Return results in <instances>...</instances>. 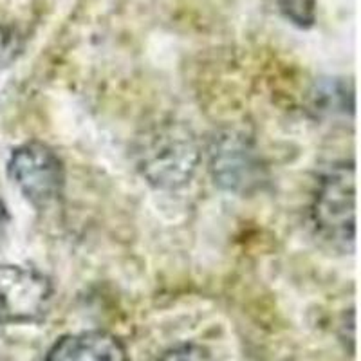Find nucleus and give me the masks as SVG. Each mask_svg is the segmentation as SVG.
<instances>
[{"label": "nucleus", "instance_id": "8", "mask_svg": "<svg viewBox=\"0 0 361 361\" xmlns=\"http://www.w3.org/2000/svg\"><path fill=\"white\" fill-rule=\"evenodd\" d=\"M159 361H217L212 353L201 345L183 343L172 347L161 356Z\"/></svg>", "mask_w": 361, "mask_h": 361}, {"label": "nucleus", "instance_id": "6", "mask_svg": "<svg viewBox=\"0 0 361 361\" xmlns=\"http://www.w3.org/2000/svg\"><path fill=\"white\" fill-rule=\"evenodd\" d=\"M47 361H130L116 336L103 331H85L62 336L51 347Z\"/></svg>", "mask_w": 361, "mask_h": 361}, {"label": "nucleus", "instance_id": "1", "mask_svg": "<svg viewBox=\"0 0 361 361\" xmlns=\"http://www.w3.org/2000/svg\"><path fill=\"white\" fill-rule=\"evenodd\" d=\"M132 157L148 185L177 190L190 183L197 172L201 147L192 128L185 123L161 119L135 135Z\"/></svg>", "mask_w": 361, "mask_h": 361}, {"label": "nucleus", "instance_id": "3", "mask_svg": "<svg viewBox=\"0 0 361 361\" xmlns=\"http://www.w3.org/2000/svg\"><path fill=\"white\" fill-rule=\"evenodd\" d=\"M209 170L215 185L237 193L260 188L266 166L253 141L238 130H219L209 140Z\"/></svg>", "mask_w": 361, "mask_h": 361}, {"label": "nucleus", "instance_id": "9", "mask_svg": "<svg viewBox=\"0 0 361 361\" xmlns=\"http://www.w3.org/2000/svg\"><path fill=\"white\" fill-rule=\"evenodd\" d=\"M8 228H9V214L4 202L0 201V246L4 244L6 237H8Z\"/></svg>", "mask_w": 361, "mask_h": 361}, {"label": "nucleus", "instance_id": "4", "mask_svg": "<svg viewBox=\"0 0 361 361\" xmlns=\"http://www.w3.org/2000/svg\"><path fill=\"white\" fill-rule=\"evenodd\" d=\"M53 302V282L31 267L0 266V322L33 324Z\"/></svg>", "mask_w": 361, "mask_h": 361}, {"label": "nucleus", "instance_id": "2", "mask_svg": "<svg viewBox=\"0 0 361 361\" xmlns=\"http://www.w3.org/2000/svg\"><path fill=\"white\" fill-rule=\"evenodd\" d=\"M312 222L324 240L340 251L356 243V170L338 163L322 173L312 197Z\"/></svg>", "mask_w": 361, "mask_h": 361}, {"label": "nucleus", "instance_id": "5", "mask_svg": "<svg viewBox=\"0 0 361 361\" xmlns=\"http://www.w3.org/2000/svg\"><path fill=\"white\" fill-rule=\"evenodd\" d=\"M9 177L35 206L51 204L62 195L63 166L53 148L44 143H25L15 148L8 164Z\"/></svg>", "mask_w": 361, "mask_h": 361}, {"label": "nucleus", "instance_id": "7", "mask_svg": "<svg viewBox=\"0 0 361 361\" xmlns=\"http://www.w3.org/2000/svg\"><path fill=\"white\" fill-rule=\"evenodd\" d=\"M279 4L283 15L300 27H309L314 22V0H279Z\"/></svg>", "mask_w": 361, "mask_h": 361}]
</instances>
